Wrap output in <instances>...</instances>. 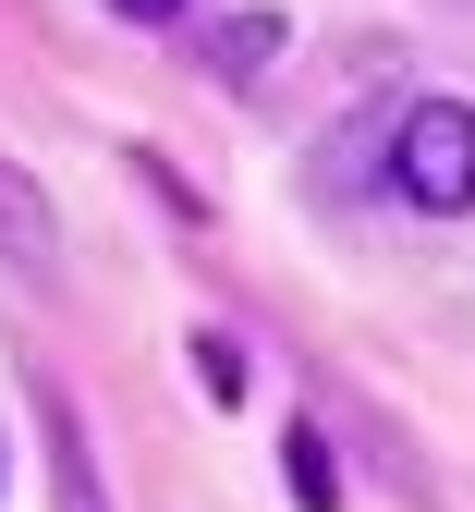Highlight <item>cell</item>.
<instances>
[{
	"instance_id": "cell-1",
	"label": "cell",
	"mask_w": 475,
	"mask_h": 512,
	"mask_svg": "<svg viewBox=\"0 0 475 512\" xmlns=\"http://www.w3.org/2000/svg\"><path fill=\"white\" fill-rule=\"evenodd\" d=\"M390 196L427 208V220H463L475 208V110L463 98H415L390 122Z\"/></svg>"
},
{
	"instance_id": "cell-2",
	"label": "cell",
	"mask_w": 475,
	"mask_h": 512,
	"mask_svg": "<svg viewBox=\"0 0 475 512\" xmlns=\"http://www.w3.org/2000/svg\"><path fill=\"white\" fill-rule=\"evenodd\" d=\"M37 439H49V500H61V512H110V500H98V452H86V427H74L61 391H37Z\"/></svg>"
},
{
	"instance_id": "cell-3",
	"label": "cell",
	"mask_w": 475,
	"mask_h": 512,
	"mask_svg": "<svg viewBox=\"0 0 475 512\" xmlns=\"http://www.w3.org/2000/svg\"><path fill=\"white\" fill-rule=\"evenodd\" d=\"M0 256H25V269H61V220H49V196L0 159Z\"/></svg>"
},
{
	"instance_id": "cell-4",
	"label": "cell",
	"mask_w": 475,
	"mask_h": 512,
	"mask_svg": "<svg viewBox=\"0 0 475 512\" xmlns=\"http://www.w3.org/2000/svg\"><path fill=\"white\" fill-rule=\"evenodd\" d=\"M281 37H293L281 13H232V25L208 37V74H220V86H256L268 61H281Z\"/></svg>"
},
{
	"instance_id": "cell-5",
	"label": "cell",
	"mask_w": 475,
	"mask_h": 512,
	"mask_svg": "<svg viewBox=\"0 0 475 512\" xmlns=\"http://www.w3.org/2000/svg\"><path fill=\"white\" fill-rule=\"evenodd\" d=\"M281 476H293V500L305 512H329V500H342V464H329V439H317V415L281 439Z\"/></svg>"
},
{
	"instance_id": "cell-6",
	"label": "cell",
	"mask_w": 475,
	"mask_h": 512,
	"mask_svg": "<svg viewBox=\"0 0 475 512\" xmlns=\"http://www.w3.org/2000/svg\"><path fill=\"white\" fill-rule=\"evenodd\" d=\"M195 391H208V403H244V342L232 330H195Z\"/></svg>"
},
{
	"instance_id": "cell-7",
	"label": "cell",
	"mask_w": 475,
	"mask_h": 512,
	"mask_svg": "<svg viewBox=\"0 0 475 512\" xmlns=\"http://www.w3.org/2000/svg\"><path fill=\"white\" fill-rule=\"evenodd\" d=\"M110 13H122V25H171L183 0H110Z\"/></svg>"
}]
</instances>
